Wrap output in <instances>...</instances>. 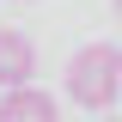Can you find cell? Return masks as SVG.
Instances as JSON below:
<instances>
[{"label": "cell", "mask_w": 122, "mask_h": 122, "mask_svg": "<svg viewBox=\"0 0 122 122\" xmlns=\"http://www.w3.org/2000/svg\"><path fill=\"white\" fill-rule=\"evenodd\" d=\"M67 98L79 110H110L122 98V49L110 43H86L67 61Z\"/></svg>", "instance_id": "cell-1"}, {"label": "cell", "mask_w": 122, "mask_h": 122, "mask_svg": "<svg viewBox=\"0 0 122 122\" xmlns=\"http://www.w3.org/2000/svg\"><path fill=\"white\" fill-rule=\"evenodd\" d=\"M37 73V49L25 30H0V92H25Z\"/></svg>", "instance_id": "cell-2"}, {"label": "cell", "mask_w": 122, "mask_h": 122, "mask_svg": "<svg viewBox=\"0 0 122 122\" xmlns=\"http://www.w3.org/2000/svg\"><path fill=\"white\" fill-rule=\"evenodd\" d=\"M0 122H55V98L37 92V86L6 92V98H0Z\"/></svg>", "instance_id": "cell-3"}, {"label": "cell", "mask_w": 122, "mask_h": 122, "mask_svg": "<svg viewBox=\"0 0 122 122\" xmlns=\"http://www.w3.org/2000/svg\"><path fill=\"white\" fill-rule=\"evenodd\" d=\"M116 12H122V0H116Z\"/></svg>", "instance_id": "cell-4"}, {"label": "cell", "mask_w": 122, "mask_h": 122, "mask_svg": "<svg viewBox=\"0 0 122 122\" xmlns=\"http://www.w3.org/2000/svg\"><path fill=\"white\" fill-rule=\"evenodd\" d=\"M110 122H122V116H110Z\"/></svg>", "instance_id": "cell-5"}]
</instances>
